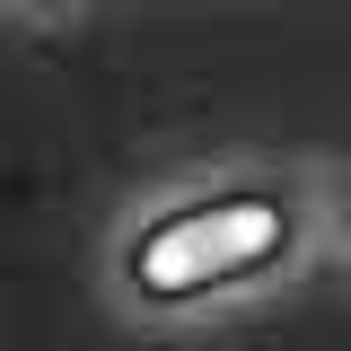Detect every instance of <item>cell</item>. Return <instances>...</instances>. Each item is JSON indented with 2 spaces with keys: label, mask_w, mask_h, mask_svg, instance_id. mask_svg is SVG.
I'll list each match as a JSON object with an SVG mask.
<instances>
[{
  "label": "cell",
  "mask_w": 351,
  "mask_h": 351,
  "mask_svg": "<svg viewBox=\"0 0 351 351\" xmlns=\"http://www.w3.org/2000/svg\"><path fill=\"white\" fill-rule=\"evenodd\" d=\"M299 246V202L290 184H202L167 211H149L141 228L123 237V290L141 307H202L219 290H246L263 281L272 263H290Z\"/></svg>",
  "instance_id": "obj_1"
},
{
  "label": "cell",
  "mask_w": 351,
  "mask_h": 351,
  "mask_svg": "<svg viewBox=\"0 0 351 351\" xmlns=\"http://www.w3.org/2000/svg\"><path fill=\"white\" fill-rule=\"evenodd\" d=\"M27 9H71V0H27Z\"/></svg>",
  "instance_id": "obj_2"
}]
</instances>
